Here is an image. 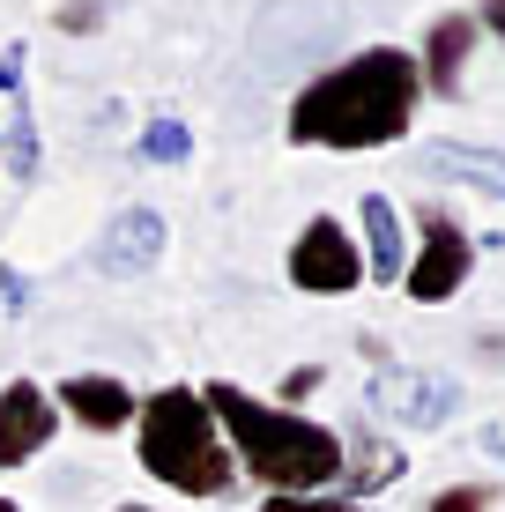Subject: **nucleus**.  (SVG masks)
Wrapping results in <instances>:
<instances>
[{"instance_id": "nucleus-1", "label": "nucleus", "mask_w": 505, "mask_h": 512, "mask_svg": "<svg viewBox=\"0 0 505 512\" xmlns=\"http://www.w3.org/2000/svg\"><path fill=\"white\" fill-rule=\"evenodd\" d=\"M424 104V67L409 45H364L350 60H335L327 75H312L283 112V134L298 149H394L416 127Z\"/></svg>"}, {"instance_id": "nucleus-2", "label": "nucleus", "mask_w": 505, "mask_h": 512, "mask_svg": "<svg viewBox=\"0 0 505 512\" xmlns=\"http://www.w3.org/2000/svg\"><path fill=\"white\" fill-rule=\"evenodd\" d=\"M208 409L223 423V446L246 483H260L268 498H290V490H335L342 483V431L305 409H275L268 394H246L231 379L201 386Z\"/></svg>"}, {"instance_id": "nucleus-3", "label": "nucleus", "mask_w": 505, "mask_h": 512, "mask_svg": "<svg viewBox=\"0 0 505 512\" xmlns=\"http://www.w3.org/2000/svg\"><path fill=\"white\" fill-rule=\"evenodd\" d=\"M134 461L149 483L179 490V498H231L238 461L223 446V423L208 409L201 386H156L134 409Z\"/></svg>"}, {"instance_id": "nucleus-4", "label": "nucleus", "mask_w": 505, "mask_h": 512, "mask_svg": "<svg viewBox=\"0 0 505 512\" xmlns=\"http://www.w3.org/2000/svg\"><path fill=\"white\" fill-rule=\"evenodd\" d=\"M468 275H476V238H468V223L454 216V208L424 201L416 208V245H409L402 290L416 297V305H454V297L468 290Z\"/></svg>"}, {"instance_id": "nucleus-5", "label": "nucleus", "mask_w": 505, "mask_h": 512, "mask_svg": "<svg viewBox=\"0 0 505 512\" xmlns=\"http://www.w3.org/2000/svg\"><path fill=\"white\" fill-rule=\"evenodd\" d=\"M290 282L305 297H350L364 282V253H357V231L342 216H312L298 238H290Z\"/></svg>"}, {"instance_id": "nucleus-6", "label": "nucleus", "mask_w": 505, "mask_h": 512, "mask_svg": "<svg viewBox=\"0 0 505 512\" xmlns=\"http://www.w3.org/2000/svg\"><path fill=\"white\" fill-rule=\"evenodd\" d=\"M364 409L402 423V431H439L446 416L461 409V386L446 372H416V364H379L372 386H364Z\"/></svg>"}, {"instance_id": "nucleus-7", "label": "nucleus", "mask_w": 505, "mask_h": 512, "mask_svg": "<svg viewBox=\"0 0 505 512\" xmlns=\"http://www.w3.org/2000/svg\"><path fill=\"white\" fill-rule=\"evenodd\" d=\"M52 409H60L67 423H82L90 438H112V431H127V423H134L142 394H134L119 372H67L60 386H52Z\"/></svg>"}, {"instance_id": "nucleus-8", "label": "nucleus", "mask_w": 505, "mask_h": 512, "mask_svg": "<svg viewBox=\"0 0 505 512\" xmlns=\"http://www.w3.org/2000/svg\"><path fill=\"white\" fill-rule=\"evenodd\" d=\"M60 431V409L38 379H8L0 386V468H30Z\"/></svg>"}, {"instance_id": "nucleus-9", "label": "nucleus", "mask_w": 505, "mask_h": 512, "mask_svg": "<svg viewBox=\"0 0 505 512\" xmlns=\"http://www.w3.org/2000/svg\"><path fill=\"white\" fill-rule=\"evenodd\" d=\"M164 216L156 208H119L112 223H104L97 238V275H149L156 260H164Z\"/></svg>"}, {"instance_id": "nucleus-10", "label": "nucleus", "mask_w": 505, "mask_h": 512, "mask_svg": "<svg viewBox=\"0 0 505 512\" xmlns=\"http://www.w3.org/2000/svg\"><path fill=\"white\" fill-rule=\"evenodd\" d=\"M402 468H409V453L394 446L387 431H364V423H357V431H342V483L335 490L350 505H364V498H379V490L402 483Z\"/></svg>"}, {"instance_id": "nucleus-11", "label": "nucleus", "mask_w": 505, "mask_h": 512, "mask_svg": "<svg viewBox=\"0 0 505 512\" xmlns=\"http://www.w3.org/2000/svg\"><path fill=\"white\" fill-rule=\"evenodd\" d=\"M357 253H364V282H402L409 275V231H402V208L387 193H364L357 201Z\"/></svg>"}, {"instance_id": "nucleus-12", "label": "nucleus", "mask_w": 505, "mask_h": 512, "mask_svg": "<svg viewBox=\"0 0 505 512\" xmlns=\"http://www.w3.org/2000/svg\"><path fill=\"white\" fill-rule=\"evenodd\" d=\"M483 45V23L476 15H439V23L424 30V52H416V67H424V90L431 97H461V75H468V52Z\"/></svg>"}, {"instance_id": "nucleus-13", "label": "nucleus", "mask_w": 505, "mask_h": 512, "mask_svg": "<svg viewBox=\"0 0 505 512\" xmlns=\"http://www.w3.org/2000/svg\"><path fill=\"white\" fill-rule=\"evenodd\" d=\"M416 171H424V179H446V186H468V193L505 201V156L498 149H476V141H424V149H416Z\"/></svg>"}, {"instance_id": "nucleus-14", "label": "nucleus", "mask_w": 505, "mask_h": 512, "mask_svg": "<svg viewBox=\"0 0 505 512\" xmlns=\"http://www.w3.org/2000/svg\"><path fill=\"white\" fill-rule=\"evenodd\" d=\"M8 171L15 179H38V119H30V97L8 90Z\"/></svg>"}, {"instance_id": "nucleus-15", "label": "nucleus", "mask_w": 505, "mask_h": 512, "mask_svg": "<svg viewBox=\"0 0 505 512\" xmlns=\"http://www.w3.org/2000/svg\"><path fill=\"white\" fill-rule=\"evenodd\" d=\"M134 149H142L149 164H186V156H194V134H186V119H149Z\"/></svg>"}, {"instance_id": "nucleus-16", "label": "nucleus", "mask_w": 505, "mask_h": 512, "mask_svg": "<svg viewBox=\"0 0 505 512\" xmlns=\"http://www.w3.org/2000/svg\"><path fill=\"white\" fill-rule=\"evenodd\" d=\"M260 512H364L342 490H290V498H260Z\"/></svg>"}, {"instance_id": "nucleus-17", "label": "nucleus", "mask_w": 505, "mask_h": 512, "mask_svg": "<svg viewBox=\"0 0 505 512\" xmlns=\"http://www.w3.org/2000/svg\"><path fill=\"white\" fill-rule=\"evenodd\" d=\"M491 505H498V490H491V483H446L424 512H491Z\"/></svg>"}, {"instance_id": "nucleus-18", "label": "nucleus", "mask_w": 505, "mask_h": 512, "mask_svg": "<svg viewBox=\"0 0 505 512\" xmlns=\"http://www.w3.org/2000/svg\"><path fill=\"white\" fill-rule=\"evenodd\" d=\"M320 386H327V364H298V372H283V386H275V409H305Z\"/></svg>"}, {"instance_id": "nucleus-19", "label": "nucleus", "mask_w": 505, "mask_h": 512, "mask_svg": "<svg viewBox=\"0 0 505 512\" xmlns=\"http://www.w3.org/2000/svg\"><path fill=\"white\" fill-rule=\"evenodd\" d=\"M476 23H483V30H491V38L505 45V0H483V15H476Z\"/></svg>"}, {"instance_id": "nucleus-20", "label": "nucleus", "mask_w": 505, "mask_h": 512, "mask_svg": "<svg viewBox=\"0 0 505 512\" xmlns=\"http://www.w3.org/2000/svg\"><path fill=\"white\" fill-rule=\"evenodd\" d=\"M60 30H97V8H60Z\"/></svg>"}, {"instance_id": "nucleus-21", "label": "nucleus", "mask_w": 505, "mask_h": 512, "mask_svg": "<svg viewBox=\"0 0 505 512\" xmlns=\"http://www.w3.org/2000/svg\"><path fill=\"white\" fill-rule=\"evenodd\" d=\"M112 512H156V505H112Z\"/></svg>"}, {"instance_id": "nucleus-22", "label": "nucleus", "mask_w": 505, "mask_h": 512, "mask_svg": "<svg viewBox=\"0 0 505 512\" xmlns=\"http://www.w3.org/2000/svg\"><path fill=\"white\" fill-rule=\"evenodd\" d=\"M0 512H23V505H15V498H0Z\"/></svg>"}, {"instance_id": "nucleus-23", "label": "nucleus", "mask_w": 505, "mask_h": 512, "mask_svg": "<svg viewBox=\"0 0 505 512\" xmlns=\"http://www.w3.org/2000/svg\"><path fill=\"white\" fill-rule=\"evenodd\" d=\"M498 431H505V416H498Z\"/></svg>"}]
</instances>
